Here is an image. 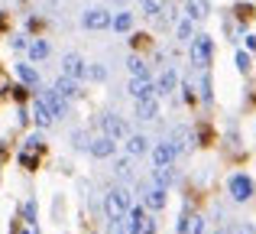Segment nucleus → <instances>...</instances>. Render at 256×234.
Listing matches in <instances>:
<instances>
[{
  "label": "nucleus",
  "mask_w": 256,
  "mask_h": 234,
  "mask_svg": "<svg viewBox=\"0 0 256 234\" xmlns=\"http://www.w3.org/2000/svg\"><path fill=\"white\" fill-rule=\"evenodd\" d=\"M100 127H104V137H110V140H126V133H130L126 120H124V117H117V114H104Z\"/></svg>",
  "instance_id": "nucleus-7"
},
{
  "label": "nucleus",
  "mask_w": 256,
  "mask_h": 234,
  "mask_svg": "<svg viewBox=\"0 0 256 234\" xmlns=\"http://www.w3.org/2000/svg\"><path fill=\"white\" fill-rule=\"evenodd\" d=\"M172 182H175V169H172V166H156V185L169 189Z\"/></svg>",
  "instance_id": "nucleus-24"
},
{
  "label": "nucleus",
  "mask_w": 256,
  "mask_h": 234,
  "mask_svg": "<svg viewBox=\"0 0 256 234\" xmlns=\"http://www.w3.org/2000/svg\"><path fill=\"white\" fill-rule=\"evenodd\" d=\"M175 88H178V72L166 69L162 75H159V82H156V95H172Z\"/></svg>",
  "instance_id": "nucleus-17"
},
{
  "label": "nucleus",
  "mask_w": 256,
  "mask_h": 234,
  "mask_svg": "<svg viewBox=\"0 0 256 234\" xmlns=\"http://www.w3.org/2000/svg\"><path fill=\"white\" fill-rule=\"evenodd\" d=\"M26 52H30V59H32V62H42V59H49L52 46H49V39H30Z\"/></svg>",
  "instance_id": "nucleus-19"
},
{
  "label": "nucleus",
  "mask_w": 256,
  "mask_h": 234,
  "mask_svg": "<svg viewBox=\"0 0 256 234\" xmlns=\"http://www.w3.org/2000/svg\"><path fill=\"white\" fill-rule=\"evenodd\" d=\"M237 234H256V228H253V224H240Z\"/></svg>",
  "instance_id": "nucleus-36"
},
{
  "label": "nucleus",
  "mask_w": 256,
  "mask_h": 234,
  "mask_svg": "<svg viewBox=\"0 0 256 234\" xmlns=\"http://www.w3.org/2000/svg\"><path fill=\"white\" fill-rule=\"evenodd\" d=\"M72 140H75V146H78V150H88V143H91V140H88L84 133H75V137H72Z\"/></svg>",
  "instance_id": "nucleus-35"
},
{
  "label": "nucleus",
  "mask_w": 256,
  "mask_h": 234,
  "mask_svg": "<svg viewBox=\"0 0 256 234\" xmlns=\"http://www.w3.org/2000/svg\"><path fill=\"white\" fill-rule=\"evenodd\" d=\"M88 153H91L94 159H110L114 153H117V140L98 137V140H91V143H88Z\"/></svg>",
  "instance_id": "nucleus-9"
},
{
  "label": "nucleus",
  "mask_w": 256,
  "mask_h": 234,
  "mask_svg": "<svg viewBox=\"0 0 256 234\" xmlns=\"http://www.w3.org/2000/svg\"><path fill=\"white\" fill-rule=\"evenodd\" d=\"M166 195H169V192H166L162 185H156V182L146 185V189H143V208H150V211H162V208H166V202H169Z\"/></svg>",
  "instance_id": "nucleus-6"
},
{
  "label": "nucleus",
  "mask_w": 256,
  "mask_h": 234,
  "mask_svg": "<svg viewBox=\"0 0 256 234\" xmlns=\"http://www.w3.org/2000/svg\"><path fill=\"white\" fill-rule=\"evenodd\" d=\"M185 17L194 20V23H201V20L211 17V4H208V0H185Z\"/></svg>",
  "instance_id": "nucleus-11"
},
{
  "label": "nucleus",
  "mask_w": 256,
  "mask_h": 234,
  "mask_svg": "<svg viewBox=\"0 0 256 234\" xmlns=\"http://www.w3.org/2000/svg\"><path fill=\"white\" fill-rule=\"evenodd\" d=\"M178 39H182V43H192V39H194V20H182V23H178Z\"/></svg>",
  "instance_id": "nucleus-25"
},
{
  "label": "nucleus",
  "mask_w": 256,
  "mask_h": 234,
  "mask_svg": "<svg viewBox=\"0 0 256 234\" xmlns=\"http://www.w3.org/2000/svg\"><path fill=\"white\" fill-rule=\"evenodd\" d=\"M23 215H26V221H30V224L36 221V202H26L23 205Z\"/></svg>",
  "instance_id": "nucleus-33"
},
{
  "label": "nucleus",
  "mask_w": 256,
  "mask_h": 234,
  "mask_svg": "<svg viewBox=\"0 0 256 234\" xmlns=\"http://www.w3.org/2000/svg\"><path fill=\"white\" fill-rule=\"evenodd\" d=\"M211 62H214V39L201 33V36L192 39V65H194V69H201V72H208V69H211Z\"/></svg>",
  "instance_id": "nucleus-2"
},
{
  "label": "nucleus",
  "mask_w": 256,
  "mask_h": 234,
  "mask_svg": "<svg viewBox=\"0 0 256 234\" xmlns=\"http://www.w3.org/2000/svg\"><path fill=\"white\" fill-rule=\"evenodd\" d=\"M84 69H88V62L78 56V52H65V56H62V75L65 78L82 82V78H84Z\"/></svg>",
  "instance_id": "nucleus-5"
},
{
  "label": "nucleus",
  "mask_w": 256,
  "mask_h": 234,
  "mask_svg": "<svg viewBox=\"0 0 256 234\" xmlns=\"http://www.w3.org/2000/svg\"><path fill=\"white\" fill-rule=\"evenodd\" d=\"M13 234H39V231H23V228H20V231H13Z\"/></svg>",
  "instance_id": "nucleus-41"
},
{
  "label": "nucleus",
  "mask_w": 256,
  "mask_h": 234,
  "mask_svg": "<svg viewBox=\"0 0 256 234\" xmlns=\"http://www.w3.org/2000/svg\"><path fill=\"white\" fill-rule=\"evenodd\" d=\"M10 46H13L16 52H23L26 46H30V39H26V36H13V39H10Z\"/></svg>",
  "instance_id": "nucleus-34"
},
{
  "label": "nucleus",
  "mask_w": 256,
  "mask_h": 234,
  "mask_svg": "<svg viewBox=\"0 0 256 234\" xmlns=\"http://www.w3.org/2000/svg\"><path fill=\"white\" fill-rule=\"evenodd\" d=\"M126 69H130L133 78H150V69H146V62L140 56H130V59H126Z\"/></svg>",
  "instance_id": "nucleus-22"
},
{
  "label": "nucleus",
  "mask_w": 256,
  "mask_h": 234,
  "mask_svg": "<svg viewBox=\"0 0 256 234\" xmlns=\"http://www.w3.org/2000/svg\"><path fill=\"white\" fill-rule=\"evenodd\" d=\"M126 91L133 95V101H143V98H156V82H150V78H130Z\"/></svg>",
  "instance_id": "nucleus-10"
},
{
  "label": "nucleus",
  "mask_w": 256,
  "mask_h": 234,
  "mask_svg": "<svg viewBox=\"0 0 256 234\" xmlns=\"http://www.w3.org/2000/svg\"><path fill=\"white\" fill-rule=\"evenodd\" d=\"M117 4H126V0H117Z\"/></svg>",
  "instance_id": "nucleus-43"
},
{
  "label": "nucleus",
  "mask_w": 256,
  "mask_h": 234,
  "mask_svg": "<svg viewBox=\"0 0 256 234\" xmlns=\"http://www.w3.org/2000/svg\"><path fill=\"white\" fill-rule=\"evenodd\" d=\"M36 163H39V153H26V150H20V166H23V169H36Z\"/></svg>",
  "instance_id": "nucleus-29"
},
{
  "label": "nucleus",
  "mask_w": 256,
  "mask_h": 234,
  "mask_svg": "<svg viewBox=\"0 0 256 234\" xmlns=\"http://www.w3.org/2000/svg\"><path fill=\"white\" fill-rule=\"evenodd\" d=\"M136 117L140 120H156L159 117V101H156V98H143V101H136Z\"/></svg>",
  "instance_id": "nucleus-20"
},
{
  "label": "nucleus",
  "mask_w": 256,
  "mask_h": 234,
  "mask_svg": "<svg viewBox=\"0 0 256 234\" xmlns=\"http://www.w3.org/2000/svg\"><path fill=\"white\" fill-rule=\"evenodd\" d=\"M32 124H36L39 130H49V127L56 124V117L49 114V108H46V104L39 101V98H36V101H32Z\"/></svg>",
  "instance_id": "nucleus-14"
},
{
  "label": "nucleus",
  "mask_w": 256,
  "mask_h": 234,
  "mask_svg": "<svg viewBox=\"0 0 256 234\" xmlns=\"http://www.w3.org/2000/svg\"><path fill=\"white\" fill-rule=\"evenodd\" d=\"M201 98H204V101H211V78H208V75H201Z\"/></svg>",
  "instance_id": "nucleus-32"
},
{
  "label": "nucleus",
  "mask_w": 256,
  "mask_h": 234,
  "mask_svg": "<svg viewBox=\"0 0 256 234\" xmlns=\"http://www.w3.org/2000/svg\"><path fill=\"white\" fill-rule=\"evenodd\" d=\"M10 95L16 98V101H26V98H30V88H26V85L20 82V85H13V88H10Z\"/></svg>",
  "instance_id": "nucleus-31"
},
{
  "label": "nucleus",
  "mask_w": 256,
  "mask_h": 234,
  "mask_svg": "<svg viewBox=\"0 0 256 234\" xmlns=\"http://www.w3.org/2000/svg\"><path fill=\"white\" fill-rule=\"evenodd\" d=\"M126 153H130V156L150 153V137H143V133H126Z\"/></svg>",
  "instance_id": "nucleus-16"
},
{
  "label": "nucleus",
  "mask_w": 256,
  "mask_h": 234,
  "mask_svg": "<svg viewBox=\"0 0 256 234\" xmlns=\"http://www.w3.org/2000/svg\"><path fill=\"white\" fill-rule=\"evenodd\" d=\"M26 120H30V117H26V108H20L16 111V124H26Z\"/></svg>",
  "instance_id": "nucleus-38"
},
{
  "label": "nucleus",
  "mask_w": 256,
  "mask_h": 234,
  "mask_svg": "<svg viewBox=\"0 0 256 234\" xmlns=\"http://www.w3.org/2000/svg\"><path fill=\"white\" fill-rule=\"evenodd\" d=\"M175 156H178V153H175V146L169 143V140H166V143H156V146H152V163H156V166H172V163H175Z\"/></svg>",
  "instance_id": "nucleus-12"
},
{
  "label": "nucleus",
  "mask_w": 256,
  "mask_h": 234,
  "mask_svg": "<svg viewBox=\"0 0 256 234\" xmlns=\"http://www.w3.org/2000/svg\"><path fill=\"white\" fill-rule=\"evenodd\" d=\"M84 78H91V82H104V78H107V69H104L100 62H91V65L84 69Z\"/></svg>",
  "instance_id": "nucleus-26"
},
{
  "label": "nucleus",
  "mask_w": 256,
  "mask_h": 234,
  "mask_svg": "<svg viewBox=\"0 0 256 234\" xmlns=\"http://www.w3.org/2000/svg\"><path fill=\"white\" fill-rule=\"evenodd\" d=\"M23 150H26V153H42V150H46L42 133H39V130H36V133H30V137L23 140Z\"/></svg>",
  "instance_id": "nucleus-23"
},
{
  "label": "nucleus",
  "mask_w": 256,
  "mask_h": 234,
  "mask_svg": "<svg viewBox=\"0 0 256 234\" xmlns=\"http://www.w3.org/2000/svg\"><path fill=\"white\" fill-rule=\"evenodd\" d=\"M110 30H117V33H130V30H133V13L120 10L117 17L110 20Z\"/></svg>",
  "instance_id": "nucleus-21"
},
{
  "label": "nucleus",
  "mask_w": 256,
  "mask_h": 234,
  "mask_svg": "<svg viewBox=\"0 0 256 234\" xmlns=\"http://www.w3.org/2000/svg\"><path fill=\"white\" fill-rule=\"evenodd\" d=\"M214 234H230V231H227V228H218V231H214Z\"/></svg>",
  "instance_id": "nucleus-42"
},
{
  "label": "nucleus",
  "mask_w": 256,
  "mask_h": 234,
  "mask_svg": "<svg viewBox=\"0 0 256 234\" xmlns=\"http://www.w3.org/2000/svg\"><path fill=\"white\" fill-rule=\"evenodd\" d=\"M178 234H204V218L201 215H182Z\"/></svg>",
  "instance_id": "nucleus-18"
},
{
  "label": "nucleus",
  "mask_w": 256,
  "mask_h": 234,
  "mask_svg": "<svg viewBox=\"0 0 256 234\" xmlns=\"http://www.w3.org/2000/svg\"><path fill=\"white\" fill-rule=\"evenodd\" d=\"M110 234H120V231H110Z\"/></svg>",
  "instance_id": "nucleus-44"
},
{
  "label": "nucleus",
  "mask_w": 256,
  "mask_h": 234,
  "mask_svg": "<svg viewBox=\"0 0 256 234\" xmlns=\"http://www.w3.org/2000/svg\"><path fill=\"white\" fill-rule=\"evenodd\" d=\"M110 10H104V7H91V10H84L82 13V26L84 30H110Z\"/></svg>",
  "instance_id": "nucleus-3"
},
{
  "label": "nucleus",
  "mask_w": 256,
  "mask_h": 234,
  "mask_svg": "<svg viewBox=\"0 0 256 234\" xmlns=\"http://www.w3.org/2000/svg\"><path fill=\"white\" fill-rule=\"evenodd\" d=\"M4 30H6V13L0 10V33H4Z\"/></svg>",
  "instance_id": "nucleus-40"
},
{
  "label": "nucleus",
  "mask_w": 256,
  "mask_h": 234,
  "mask_svg": "<svg viewBox=\"0 0 256 234\" xmlns=\"http://www.w3.org/2000/svg\"><path fill=\"white\" fill-rule=\"evenodd\" d=\"M140 7H143V13L152 17V20H159V13H162V0H140Z\"/></svg>",
  "instance_id": "nucleus-27"
},
{
  "label": "nucleus",
  "mask_w": 256,
  "mask_h": 234,
  "mask_svg": "<svg viewBox=\"0 0 256 234\" xmlns=\"http://www.w3.org/2000/svg\"><path fill=\"white\" fill-rule=\"evenodd\" d=\"M227 189H230V198H234V202H250V198H253V179L244 176V172H237V176H230Z\"/></svg>",
  "instance_id": "nucleus-4"
},
{
  "label": "nucleus",
  "mask_w": 256,
  "mask_h": 234,
  "mask_svg": "<svg viewBox=\"0 0 256 234\" xmlns=\"http://www.w3.org/2000/svg\"><path fill=\"white\" fill-rule=\"evenodd\" d=\"M130 205H133V195H130V189H124V185H117V189H110L104 195V211H107V218H124L126 211H130Z\"/></svg>",
  "instance_id": "nucleus-1"
},
{
  "label": "nucleus",
  "mask_w": 256,
  "mask_h": 234,
  "mask_svg": "<svg viewBox=\"0 0 256 234\" xmlns=\"http://www.w3.org/2000/svg\"><path fill=\"white\" fill-rule=\"evenodd\" d=\"M39 101H42L46 108H49V114H52V117H65V111H68V101H65V98L58 95L56 88L42 91V95H39Z\"/></svg>",
  "instance_id": "nucleus-8"
},
{
  "label": "nucleus",
  "mask_w": 256,
  "mask_h": 234,
  "mask_svg": "<svg viewBox=\"0 0 256 234\" xmlns=\"http://www.w3.org/2000/svg\"><path fill=\"white\" fill-rule=\"evenodd\" d=\"M234 62H237V69L244 72V75H246V72L253 69V59H250V52H244V49H237V56H234Z\"/></svg>",
  "instance_id": "nucleus-28"
},
{
  "label": "nucleus",
  "mask_w": 256,
  "mask_h": 234,
  "mask_svg": "<svg viewBox=\"0 0 256 234\" xmlns=\"http://www.w3.org/2000/svg\"><path fill=\"white\" fill-rule=\"evenodd\" d=\"M246 49H250V52L256 49V36H246Z\"/></svg>",
  "instance_id": "nucleus-39"
},
{
  "label": "nucleus",
  "mask_w": 256,
  "mask_h": 234,
  "mask_svg": "<svg viewBox=\"0 0 256 234\" xmlns=\"http://www.w3.org/2000/svg\"><path fill=\"white\" fill-rule=\"evenodd\" d=\"M182 91H185V101H194V88H192V85H185Z\"/></svg>",
  "instance_id": "nucleus-37"
},
{
  "label": "nucleus",
  "mask_w": 256,
  "mask_h": 234,
  "mask_svg": "<svg viewBox=\"0 0 256 234\" xmlns=\"http://www.w3.org/2000/svg\"><path fill=\"white\" fill-rule=\"evenodd\" d=\"M114 172H117L120 179H130V159H117V166H114Z\"/></svg>",
  "instance_id": "nucleus-30"
},
{
  "label": "nucleus",
  "mask_w": 256,
  "mask_h": 234,
  "mask_svg": "<svg viewBox=\"0 0 256 234\" xmlns=\"http://www.w3.org/2000/svg\"><path fill=\"white\" fill-rule=\"evenodd\" d=\"M13 69H16V75H20V82H23L26 85V88H39V72L36 69H32V65L30 62H16V65H13Z\"/></svg>",
  "instance_id": "nucleus-15"
},
{
  "label": "nucleus",
  "mask_w": 256,
  "mask_h": 234,
  "mask_svg": "<svg viewBox=\"0 0 256 234\" xmlns=\"http://www.w3.org/2000/svg\"><path fill=\"white\" fill-rule=\"evenodd\" d=\"M52 88L58 91V95L65 98V101H75V98H82V88H78V82L75 78H56V85H52Z\"/></svg>",
  "instance_id": "nucleus-13"
}]
</instances>
